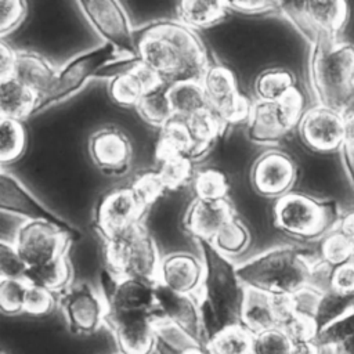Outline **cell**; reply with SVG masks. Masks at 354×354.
<instances>
[{
  "label": "cell",
  "instance_id": "1",
  "mask_svg": "<svg viewBox=\"0 0 354 354\" xmlns=\"http://www.w3.org/2000/svg\"><path fill=\"white\" fill-rule=\"evenodd\" d=\"M137 57L167 84L201 82L210 66L207 51L194 29L180 21H155L134 30Z\"/></svg>",
  "mask_w": 354,
  "mask_h": 354
},
{
  "label": "cell",
  "instance_id": "2",
  "mask_svg": "<svg viewBox=\"0 0 354 354\" xmlns=\"http://www.w3.org/2000/svg\"><path fill=\"white\" fill-rule=\"evenodd\" d=\"M205 275L196 293L205 342L220 330L241 324L245 286L236 267L210 241L198 239Z\"/></svg>",
  "mask_w": 354,
  "mask_h": 354
},
{
  "label": "cell",
  "instance_id": "3",
  "mask_svg": "<svg viewBox=\"0 0 354 354\" xmlns=\"http://www.w3.org/2000/svg\"><path fill=\"white\" fill-rule=\"evenodd\" d=\"M310 84L317 104L344 112L354 105V44L319 37L311 44Z\"/></svg>",
  "mask_w": 354,
  "mask_h": 354
},
{
  "label": "cell",
  "instance_id": "4",
  "mask_svg": "<svg viewBox=\"0 0 354 354\" xmlns=\"http://www.w3.org/2000/svg\"><path fill=\"white\" fill-rule=\"evenodd\" d=\"M243 286L270 296H292L313 285L315 260L296 246H279L259 254L236 267Z\"/></svg>",
  "mask_w": 354,
  "mask_h": 354
},
{
  "label": "cell",
  "instance_id": "5",
  "mask_svg": "<svg viewBox=\"0 0 354 354\" xmlns=\"http://www.w3.org/2000/svg\"><path fill=\"white\" fill-rule=\"evenodd\" d=\"M339 203L290 191L275 201L274 224L283 234L303 241H319L333 230L340 217Z\"/></svg>",
  "mask_w": 354,
  "mask_h": 354
},
{
  "label": "cell",
  "instance_id": "6",
  "mask_svg": "<svg viewBox=\"0 0 354 354\" xmlns=\"http://www.w3.org/2000/svg\"><path fill=\"white\" fill-rule=\"evenodd\" d=\"M106 268L119 277L158 282L160 257L153 238L142 223L101 238Z\"/></svg>",
  "mask_w": 354,
  "mask_h": 354
},
{
  "label": "cell",
  "instance_id": "7",
  "mask_svg": "<svg viewBox=\"0 0 354 354\" xmlns=\"http://www.w3.org/2000/svg\"><path fill=\"white\" fill-rule=\"evenodd\" d=\"M119 58H122L119 51L105 41L91 50L75 55L57 71V75L47 91L37 97L33 115L68 100L80 91L91 77H97L105 65Z\"/></svg>",
  "mask_w": 354,
  "mask_h": 354
},
{
  "label": "cell",
  "instance_id": "8",
  "mask_svg": "<svg viewBox=\"0 0 354 354\" xmlns=\"http://www.w3.org/2000/svg\"><path fill=\"white\" fill-rule=\"evenodd\" d=\"M304 111V97L299 88L279 101L256 100L248 120V137L261 145L278 144L297 127Z\"/></svg>",
  "mask_w": 354,
  "mask_h": 354
},
{
  "label": "cell",
  "instance_id": "9",
  "mask_svg": "<svg viewBox=\"0 0 354 354\" xmlns=\"http://www.w3.org/2000/svg\"><path fill=\"white\" fill-rule=\"evenodd\" d=\"M313 44L319 37L339 40L348 22V6L346 1H281L279 10Z\"/></svg>",
  "mask_w": 354,
  "mask_h": 354
},
{
  "label": "cell",
  "instance_id": "10",
  "mask_svg": "<svg viewBox=\"0 0 354 354\" xmlns=\"http://www.w3.org/2000/svg\"><path fill=\"white\" fill-rule=\"evenodd\" d=\"M201 83L209 108L217 113L225 127L249 120L253 102L239 91L235 75L230 68L210 64Z\"/></svg>",
  "mask_w": 354,
  "mask_h": 354
},
{
  "label": "cell",
  "instance_id": "11",
  "mask_svg": "<svg viewBox=\"0 0 354 354\" xmlns=\"http://www.w3.org/2000/svg\"><path fill=\"white\" fill-rule=\"evenodd\" d=\"M77 6L95 32L105 40V43L112 44L122 58L137 57L134 30L119 1L82 0L77 1Z\"/></svg>",
  "mask_w": 354,
  "mask_h": 354
},
{
  "label": "cell",
  "instance_id": "12",
  "mask_svg": "<svg viewBox=\"0 0 354 354\" xmlns=\"http://www.w3.org/2000/svg\"><path fill=\"white\" fill-rule=\"evenodd\" d=\"M100 283L106 314L156 311L155 282L119 277L105 267L100 272Z\"/></svg>",
  "mask_w": 354,
  "mask_h": 354
},
{
  "label": "cell",
  "instance_id": "13",
  "mask_svg": "<svg viewBox=\"0 0 354 354\" xmlns=\"http://www.w3.org/2000/svg\"><path fill=\"white\" fill-rule=\"evenodd\" d=\"M72 241L69 234L50 223L26 220L17 230L12 243L26 266L35 267L66 254Z\"/></svg>",
  "mask_w": 354,
  "mask_h": 354
},
{
  "label": "cell",
  "instance_id": "14",
  "mask_svg": "<svg viewBox=\"0 0 354 354\" xmlns=\"http://www.w3.org/2000/svg\"><path fill=\"white\" fill-rule=\"evenodd\" d=\"M297 173V165L288 152L271 148L253 162L250 181L259 195L279 199L292 191Z\"/></svg>",
  "mask_w": 354,
  "mask_h": 354
},
{
  "label": "cell",
  "instance_id": "15",
  "mask_svg": "<svg viewBox=\"0 0 354 354\" xmlns=\"http://www.w3.org/2000/svg\"><path fill=\"white\" fill-rule=\"evenodd\" d=\"M145 212L130 187H118L100 198L93 225L101 238H106L141 223Z\"/></svg>",
  "mask_w": 354,
  "mask_h": 354
},
{
  "label": "cell",
  "instance_id": "16",
  "mask_svg": "<svg viewBox=\"0 0 354 354\" xmlns=\"http://www.w3.org/2000/svg\"><path fill=\"white\" fill-rule=\"evenodd\" d=\"M297 133L301 142L314 152L340 151L344 144L343 113L317 104L304 111Z\"/></svg>",
  "mask_w": 354,
  "mask_h": 354
},
{
  "label": "cell",
  "instance_id": "17",
  "mask_svg": "<svg viewBox=\"0 0 354 354\" xmlns=\"http://www.w3.org/2000/svg\"><path fill=\"white\" fill-rule=\"evenodd\" d=\"M0 207L4 212L22 216L26 220L50 223L69 234L73 241L79 238V230L48 210L25 188L24 184L4 170L0 173Z\"/></svg>",
  "mask_w": 354,
  "mask_h": 354
},
{
  "label": "cell",
  "instance_id": "18",
  "mask_svg": "<svg viewBox=\"0 0 354 354\" xmlns=\"http://www.w3.org/2000/svg\"><path fill=\"white\" fill-rule=\"evenodd\" d=\"M155 313L105 314L120 354H151L156 348Z\"/></svg>",
  "mask_w": 354,
  "mask_h": 354
},
{
  "label": "cell",
  "instance_id": "19",
  "mask_svg": "<svg viewBox=\"0 0 354 354\" xmlns=\"http://www.w3.org/2000/svg\"><path fill=\"white\" fill-rule=\"evenodd\" d=\"M155 300L158 317L173 322L192 340L206 346L199 304L195 296L174 292L155 282Z\"/></svg>",
  "mask_w": 354,
  "mask_h": 354
},
{
  "label": "cell",
  "instance_id": "20",
  "mask_svg": "<svg viewBox=\"0 0 354 354\" xmlns=\"http://www.w3.org/2000/svg\"><path fill=\"white\" fill-rule=\"evenodd\" d=\"M88 153L94 165L108 176H120L129 170L131 144L126 134L112 126L95 130L88 138Z\"/></svg>",
  "mask_w": 354,
  "mask_h": 354
},
{
  "label": "cell",
  "instance_id": "21",
  "mask_svg": "<svg viewBox=\"0 0 354 354\" xmlns=\"http://www.w3.org/2000/svg\"><path fill=\"white\" fill-rule=\"evenodd\" d=\"M62 308L72 333L90 335L105 322V301L87 283L68 290L62 296Z\"/></svg>",
  "mask_w": 354,
  "mask_h": 354
},
{
  "label": "cell",
  "instance_id": "22",
  "mask_svg": "<svg viewBox=\"0 0 354 354\" xmlns=\"http://www.w3.org/2000/svg\"><path fill=\"white\" fill-rule=\"evenodd\" d=\"M203 275L205 266L196 256L177 252L160 260L158 282L174 292L196 296L202 286Z\"/></svg>",
  "mask_w": 354,
  "mask_h": 354
},
{
  "label": "cell",
  "instance_id": "23",
  "mask_svg": "<svg viewBox=\"0 0 354 354\" xmlns=\"http://www.w3.org/2000/svg\"><path fill=\"white\" fill-rule=\"evenodd\" d=\"M232 216V206L227 199L207 201L195 198L184 214L183 225L196 241H212Z\"/></svg>",
  "mask_w": 354,
  "mask_h": 354
},
{
  "label": "cell",
  "instance_id": "24",
  "mask_svg": "<svg viewBox=\"0 0 354 354\" xmlns=\"http://www.w3.org/2000/svg\"><path fill=\"white\" fill-rule=\"evenodd\" d=\"M241 325H243L253 335L279 326L275 297L261 290L245 286Z\"/></svg>",
  "mask_w": 354,
  "mask_h": 354
},
{
  "label": "cell",
  "instance_id": "25",
  "mask_svg": "<svg viewBox=\"0 0 354 354\" xmlns=\"http://www.w3.org/2000/svg\"><path fill=\"white\" fill-rule=\"evenodd\" d=\"M57 68L43 55L33 51H17L12 77L29 87L37 97L51 86Z\"/></svg>",
  "mask_w": 354,
  "mask_h": 354
},
{
  "label": "cell",
  "instance_id": "26",
  "mask_svg": "<svg viewBox=\"0 0 354 354\" xmlns=\"http://www.w3.org/2000/svg\"><path fill=\"white\" fill-rule=\"evenodd\" d=\"M194 140V151L189 156L192 162L201 160L212 149L214 141L227 129L221 119L210 108H205L185 119Z\"/></svg>",
  "mask_w": 354,
  "mask_h": 354
},
{
  "label": "cell",
  "instance_id": "27",
  "mask_svg": "<svg viewBox=\"0 0 354 354\" xmlns=\"http://www.w3.org/2000/svg\"><path fill=\"white\" fill-rule=\"evenodd\" d=\"M37 94L12 76L0 79V111L1 118L24 120L33 115Z\"/></svg>",
  "mask_w": 354,
  "mask_h": 354
},
{
  "label": "cell",
  "instance_id": "28",
  "mask_svg": "<svg viewBox=\"0 0 354 354\" xmlns=\"http://www.w3.org/2000/svg\"><path fill=\"white\" fill-rule=\"evenodd\" d=\"M311 286L339 296L354 308V256L332 268H326L315 261V275Z\"/></svg>",
  "mask_w": 354,
  "mask_h": 354
},
{
  "label": "cell",
  "instance_id": "29",
  "mask_svg": "<svg viewBox=\"0 0 354 354\" xmlns=\"http://www.w3.org/2000/svg\"><path fill=\"white\" fill-rule=\"evenodd\" d=\"M194 140L185 119L174 116L159 129V137L155 147L156 160H162L176 155L191 156L194 151Z\"/></svg>",
  "mask_w": 354,
  "mask_h": 354
},
{
  "label": "cell",
  "instance_id": "30",
  "mask_svg": "<svg viewBox=\"0 0 354 354\" xmlns=\"http://www.w3.org/2000/svg\"><path fill=\"white\" fill-rule=\"evenodd\" d=\"M228 8L225 1H202V0H184L176 6V14L181 24L191 29H205L221 22Z\"/></svg>",
  "mask_w": 354,
  "mask_h": 354
},
{
  "label": "cell",
  "instance_id": "31",
  "mask_svg": "<svg viewBox=\"0 0 354 354\" xmlns=\"http://www.w3.org/2000/svg\"><path fill=\"white\" fill-rule=\"evenodd\" d=\"M167 95L174 116L187 119L194 113L209 108L201 82L181 80L167 84Z\"/></svg>",
  "mask_w": 354,
  "mask_h": 354
},
{
  "label": "cell",
  "instance_id": "32",
  "mask_svg": "<svg viewBox=\"0 0 354 354\" xmlns=\"http://www.w3.org/2000/svg\"><path fill=\"white\" fill-rule=\"evenodd\" d=\"M295 88H297L296 76L281 66L264 69L254 80V93L261 101H279Z\"/></svg>",
  "mask_w": 354,
  "mask_h": 354
},
{
  "label": "cell",
  "instance_id": "33",
  "mask_svg": "<svg viewBox=\"0 0 354 354\" xmlns=\"http://www.w3.org/2000/svg\"><path fill=\"white\" fill-rule=\"evenodd\" d=\"M72 270L66 254L35 267H28L24 281L28 283L44 288L50 292L61 290L68 286L71 281Z\"/></svg>",
  "mask_w": 354,
  "mask_h": 354
},
{
  "label": "cell",
  "instance_id": "34",
  "mask_svg": "<svg viewBox=\"0 0 354 354\" xmlns=\"http://www.w3.org/2000/svg\"><path fill=\"white\" fill-rule=\"evenodd\" d=\"M140 118L151 126L162 127L174 118V112L167 95V83L147 91L136 105Z\"/></svg>",
  "mask_w": 354,
  "mask_h": 354
},
{
  "label": "cell",
  "instance_id": "35",
  "mask_svg": "<svg viewBox=\"0 0 354 354\" xmlns=\"http://www.w3.org/2000/svg\"><path fill=\"white\" fill-rule=\"evenodd\" d=\"M254 335L243 325L228 326L207 340L209 354H252Z\"/></svg>",
  "mask_w": 354,
  "mask_h": 354
},
{
  "label": "cell",
  "instance_id": "36",
  "mask_svg": "<svg viewBox=\"0 0 354 354\" xmlns=\"http://www.w3.org/2000/svg\"><path fill=\"white\" fill-rule=\"evenodd\" d=\"M353 256L354 243L336 227L318 241L315 261L326 268L340 266Z\"/></svg>",
  "mask_w": 354,
  "mask_h": 354
},
{
  "label": "cell",
  "instance_id": "37",
  "mask_svg": "<svg viewBox=\"0 0 354 354\" xmlns=\"http://www.w3.org/2000/svg\"><path fill=\"white\" fill-rule=\"evenodd\" d=\"M314 343L332 346L336 354H354V310L318 332Z\"/></svg>",
  "mask_w": 354,
  "mask_h": 354
},
{
  "label": "cell",
  "instance_id": "38",
  "mask_svg": "<svg viewBox=\"0 0 354 354\" xmlns=\"http://www.w3.org/2000/svg\"><path fill=\"white\" fill-rule=\"evenodd\" d=\"M28 136L22 120L0 119V163L6 166L18 160L26 148Z\"/></svg>",
  "mask_w": 354,
  "mask_h": 354
},
{
  "label": "cell",
  "instance_id": "39",
  "mask_svg": "<svg viewBox=\"0 0 354 354\" xmlns=\"http://www.w3.org/2000/svg\"><path fill=\"white\" fill-rule=\"evenodd\" d=\"M210 242L227 257L236 256L245 252L249 246L250 234L245 224L234 214Z\"/></svg>",
  "mask_w": 354,
  "mask_h": 354
},
{
  "label": "cell",
  "instance_id": "40",
  "mask_svg": "<svg viewBox=\"0 0 354 354\" xmlns=\"http://www.w3.org/2000/svg\"><path fill=\"white\" fill-rule=\"evenodd\" d=\"M133 69L109 80L108 94L111 100L120 106L136 108L140 98L147 93V88Z\"/></svg>",
  "mask_w": 354,
  "mask_h": 354
},
{
  "label": "cell",
  "instance_id": "41",
  "mask_svg": "<svg viewBox=\"0 0 354 354\" xmlns=\"http://www.w3.org/2000/svg\"><path fill=\"white\" fill-rule=\"evenodd\" d=\"M230 188L228 177L216 167L198 171L194 177V191L196 198L207 201H224Z\"/></svg>",
  "mask_w": 354,
  "mask_h": 354
},
{
  "label": "cell",
  "instance_id": "42",
  "mask_svg": "<svg viewBox=\"0 0 354 354\" xmlns=\"http://www.w3.org/2000/svg\"><path fill=\"white\" fill-rule=\"evenodd\" d=\"M137 198V201L141 203L142 207L147 210L151 205H153L165 192L166 185L158 171V169H147L137 173L129 185Z\"/></svg>",
  "mask_w": 354,
  "mask_h": 354
},
{
  "label": "cell",
  "instance_id": "43",
  "mask_svg": "<svg viewBox=\"0 0 354 354\" xmlns=\"http://www.w3.org/2000/svg\"><path fill=\"white\" fill-rule=\"evenodd\" d=\"M192 160L184 155H176L158 162V171L167 189H178L192 180Z\"/></svg>",
  "mask_w": 354,
  "mask_h": 354
},
{
  "label": "cell",
  "instance_id": "44",
  "mask_svg": "<svg viewBox=\"0 0 354 354\" xmlns=\"http://www.w3.org/2000/svg\"><path fill=\"white\" fill-rule=\"evenodd\" d=\"M252 354H293V344L288 333L275 326L254 335Z\"/></svg>",
  "mask_w": 354,
  "mask_h": 354
},
{
  "label": "cell",
  "instance_id": "45",
  "mask_svg": "<svg viewBox=\"0 0 354 354\" xmlns=\"http://www.w3.org/2000/svg\"><path fill=\"white\" fill-rule=\"evenodd\" d=\"M28 282L24 279H0V308L4 314L14 315L24 311V297Z\"/></svg>",
  "mask_w": 354,
  "mask_h": 354
},
{
  "label": "cell",
  "instance_id": "46",
  "mask_svg": "<svg viewBox=\"0 0 354 354\" xmlns=\"http://www.w3.org/2000/svg\"><path fill=\"white\" fill-rule=\"evenodd\" d=\"M55 306V299L53 292L28 283L25 289V297H24V311L29 315L40 317V315H47L53 311Z\"/></svg>",
  "mask_w": 354,
  "mask_h": 354
},
{
  "label": "cell",
  "instance_id": "47",
  "mask_svg": "<svg viewBox=\"0 0 354 354\" xmlns=\"http://www.w3.org/2000/svg\"><path fill=\"white\" fill-rule=\"evenodd\" d=\"M28 270L26 263L19 256L17 248L11 242H0V275L7 279H24Z\"/></svg>",
  "mask_w": 354,
  "mask_h": 354
},
{
  "label": "cell",
  "instance_id": "48",
  "mask_svg": "<svg viewBox=\"0 0 354 354\" xmlns=\"http://www.w3.org/2000/svg\"><path fill=\"white\" fill-rule=\"evenodd\" d=\"M28 6L21 0H0V35L4 37L25 19Z\"/></svg>",
  "mask_w": 354,
  "mask_h": 354
},
{
  "label": "cell",
  "instance_id": "49",
  "mask_svg": "<svg viewBox=\"0 0 354 354\" xmlns=\"http://www.w3.org/2000/svg\"><path fill=\"white\" fill-rule=\"evenodd\" d=\"M230 11L245 15H261L281 10V1H225Z\"/></svg>",
  "mask_w": 354,
  "mask_h": 354
},
{
  "label": "cell",
  "instance_id": "50",
  "mask_svg": "<svg viewBox=\"0 0 354 354\" xmlns=\"http://www.w3.org/2000/svg\"><path fill=\"white\" fill-rule=\"evenodd\" d=\"M17 51L11 48L4 40L0 41V79L10 77L12 75Z\"/></svg>",
  "mask_w": 354,
  "mask_h": 354
},
{
  "label": "cell",
  "instance_id": "51",
  "mask_svg": "<svg viewBox=\"0 0 354 354\" xmlns=\"http://www.w3.org/2000/svg\"><path fill=\"white\" fill-rule=\"evenodd\" d=\"M336 228L354 243V207L340 213Z\"/></svg>",
  "mask_w": 354,
  "mask_h": 354
},
{
  "label": "cell",
  "instance_id": "52",
  "mask_svg": "<svg viewBox=\"0 0 354 354\" xmlns=\"http://www.w3.org/2000/svg\"><path fill=\"white\" fill-rule=\"evenodd\" d=\"M342 158H343V165L347 173V178L350 181V185L354 191V145L353 144H343L342 149Z\"/></svg>",
  "mask_w": 354,
  "mask_h": 354
},
{
  "label": "cell",
  "instance_id": "53",
  "mask_svg": "<svg viewBox=\"0 0 354 354\" xmlns=\"http://www.w3.org/2000/svg\"><path fill=\"white\" fill-rule=\"evenodd\" d=\"M344 120V144L354 145V105L343 112Z\"/></svg>",
  "mask_w": 354,
  "mask_h": 354
},
{
  "label": "cell",
  "instance_id": "54",
  "mask_svg": "<svg viewBox=\"0 0 354 354\" xmlns=\"http://www.w3.org/2000/svg\"><path fill=\"white\" fill-rule=\"evenodd\" d=\"M156 346H159V347L165 348V350L167 351V354H209V351H207L206 346L199 344V343H194V344H191V346L185 347L184 350H180V351H176V353H174V351H171V350H169L167 347H165L163 344H160V343H158V342H156Z\"/></svg>",
  "mask_w": 354,
  "mask_h": 354
},
{
  "label": "cell",
  "instance_id": "55",
  "mask_svg": "<svg viewBox=\"0 0 354 354\" xmlns=\"http://www.w3.org/2000/svg\"><path fill=\"white\" fill-rule=\"evenodd\" d=\"M156 350L159 351V354H167V351L165 350V348H162V347H159V346H156Z\"/></svg>",
  "mask_w": 354,
  "mask_h": 354
}]
</instances>
